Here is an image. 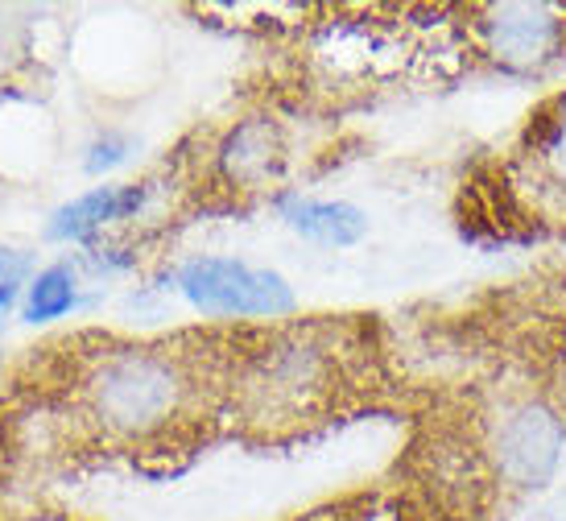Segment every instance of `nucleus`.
Returning a JSON list of instances; mask_svg holds the SVG:
<instances>
[{
  "label": "nucleus",
  "instance_id": "obj_1",
  "mask_svg": "<svg viewBox=\"0 0 566 521\" xmlns=\"http://www.w3.org/2000/svg\"><path fill=\"white\" fill-rule=\"evenodd\" d=\"M187 394L182 368L154 347H120L95 364L87 381L95 418L120 435H154Z\"/></svg>",
  "mask_w": 566,
  "mask_h": 521
},
{
  "label": "nucleus",
  "instance_id": "obj_2",
  "mask_svg": "<svg viewBox=\"0 0 566 521\" xmlns=\"http://www.w3.org/2000/svg\"><path fill=\"white\" fill-rule=\"evenodd\" d=\"M178 294L211 319H277L294 311V290L282 273L237 257H195L178 269Z\"/></svg>",
  "mask_w": 566,
  "mask_h": 521
},
{
  "label": "nucleus",
  "instance_id": "obj_3",
  "mask_svg": "<svg viewBox=\"0 0 566 521\" xmlns=\"http://www.w3.org/2000/svg\"><path fill=\"white\" fill-rule=\"evenodd\" d=\"M563 447V418L542 402H521L492 435V472L504 480V489H537L554 476Z\"/></svg>",
  "mask_w": 566,
  "mask_h": 521
},
{
  "label": "nucleus",
  "instance_id": "obj_4",
  "mask_svg": "<svg viewBox=\"0 0 566 521\" xmlns=\"http://www.w3.org/2000/svg\"><path fill=\"white\" fill-rule=\"evenodd\" d=\"M488 54L509 71H537L566 46V21L546 4H496L480 21Z\"/></svg>",
  "mask_w": 566,
  "mask_h": 521
},
{
  "label": "nucleus",
  "instance_id": "obj_5",
  "mask_svg": "<svg viewBox=\"0 0 566 521\" xmlns=\"http://www.w3.org/2000/svg\"><path fill=\"white\" fill-rule=\"evenodd\" d=\"M282 220L298 232V237L327 244V249H347L368 232L360 207L335 204V199H302V195H285Z\"/></svg>",
  "mask_w": 566,
  "mask_h": 521
},
{
  "label": "nucleus",
  "instance_id": "obj_6",
  "mask_svg": "<svg viewBox=\"0 0 566 521\" xmlns=\"http://www.w3.org/2000/svg\"><path fill=\"white\" fill-rule=\"evenodd\" d=\"M142 204H145V187H95L54 216L50 237L87 240L92 232H99V228H108V223H116V220H128L133 211H142Z\"/></svg>",
  "mask_w": 566,
  "mask_h": 521
},
{
  "label": "nucleus",
  "instance_id": "obj_7",
  "mask_svg": "<svg viewBox=\"0 0 566 521\" xmlns=\"http://www.w3.org/2000/svg\"><path fill=\"white\" fill-rule=\"evenodd\" d=\"M80 302V282L71 265H46L38 278L25 285V302H21V319L25 323H54L75 311Z\"/></svg>",
  "mask_w": 566,
  "mask_h": 521
},
{
  "label": "nucleus",
  "instance_id": "obj_8",
  "mask_svg": "<svg viewBox=\"0 0 566 521\" xmlns=\"http://www.w3.org/2000/svg\"><path fill=\"white\" fill-rule=\"evenodd\" d=\"M25 261L13 249H0V315L17 302V294L25 290Z\"/></svg>",
  "mask_w": 566,
  "mask_h": 521
},
{
  "label": "nucleus",
  "instance_id": "obj_9",
  "mask_svg": "<svg viewBox=\"0 0 566 521\" xmlns=\"http://www.w3.org/2000/svg\"><path fill=\"white\" fill-rule=\"evenodd\" d=\"M542 158H546V166L566 183V100H563V108H558V116L551 121V128H546Z\"/></svg>",
  "mask_w": 566,
  "mask_h": 521
},
{
  "label": "nucleus",
  "instance_id": "obj_10",
  "mask_svg": "<svg viewBox=\"0 0 566 521\" xmlns=\"http://www.w3.org/2000/svg\"><path fill=\"white\" fill-rule=\"evenodd\" d=\"M128 158V142L120 137H104V142L92 145V158H87V170L99 174V170H112V166H120Z\"/></svg>",
  "mask_w": 566,
  "mask_h": 521
}]
</instances>
